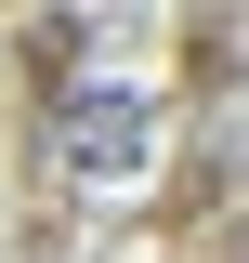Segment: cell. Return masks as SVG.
I'll list each match as a JSON object with an SVG mask.
<instances>
[{"instance_id":"6da1fadb","label":"cell","mask_w":249,"mask_h":263,"mask_svg":"<svg viewBox=\"0 0 249 263\" xmlns=\"http://www.w3.org/2000/svg\"><path fill=\"white\" fill-rule=\"evenodd\" d=\"M144 145H157V105L131 92V79H79V92H66V158L92 171V184H131Z\"/></svg>"}]
</instances>
